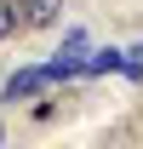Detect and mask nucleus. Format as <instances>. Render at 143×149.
Segmentation results:
<instances>
[{"label": "nucleus", "mask_w": 143, "mask_h": 149, "mask_svg": "<svg viewBox=\"0 0 143 149\" xmlns=\"http://www.w3.org/2000/svg\"><path fill=\"white\" fill-rule=\"evenodd\" d=\"M17 29H23V23H17V6H12V0H0V40H12Z\"/></svg>", "instance_id": "20e7f679"}, {"label": "nucleus", "mask_w": 143, "mask_h": 149, "mask_svg": "<svg viewBox=\"0 0 143 149\" xmlns=\"http://www.w3.org/2000/svg\"><path fill=\"white\" fill-rule=\"evenodd\" d=\"M109 69H126V52H115V46H103V52L80 57V74H109Z\"/></svg>", "instance_id": "7ed1b4c3"}, {"label": "nucleus", "mask_w": 143, "mask_h": 149, "mask_svg": "<svg viewBox=\"0 0 143 149\" xmlns=\"http://www.w3.org/2000/svg\"><path fill=\"white\" fill-rule=\"evenodd\" d=\"M17 6V23L23 29H52L57 12H63V0H12Z\"/></svg>", "instance_id": "f257e3e1"}, {"label": "nucleus", "mask_w": 143, "mask_h": 149, "mask_svg": "<svg viewBox=\"0 0 143 149\" xmlns=\"http://www.w3.org/2000/svg\"><path fill=\"white\" fill-rule=\"evenodd\" d=\"M46 86H52V80H46V69H17L6 86H0V97H6V103H23V97L46 92Z\"/></svg>", "instance_id": "f03ea898"}, {"label": "nucleus", "mask_w": 143, "mask_h": 149, "mask_svg": "<svg viewBox=\"0 0 143 149\" xmlns=\"http://www.w3.org/2000/svg\"><path fill=\"white\" fill-rule=\"evenodd\" d=\"M63 52H69V57H80V52H86V35H80V29H74V35H63Z\"/></svg>", "instance_id": "39448f33"}]
</instances>
